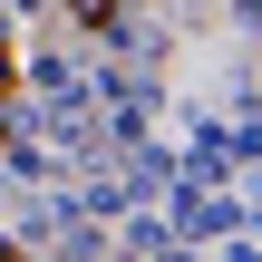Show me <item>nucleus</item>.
<instances>
[{
    "instance_id": "obj_1",
    "label": "nucleus",
    "mask_w": 262,
    "mask_h": 262,
    "mask_svg": "<svg viewBox=\"0 0 262 262\" xmlns=\"http://www.w3.org/2000/svg\"><path fill=\"white\" fill-rule=\"evenodd\" d=\"M68 10H78V19H107V10H117V0H68Z\"/></svg>"
}]
</instances>
